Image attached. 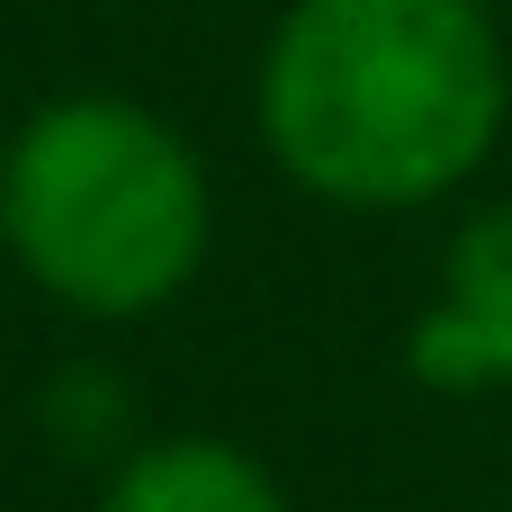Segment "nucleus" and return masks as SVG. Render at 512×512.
<instances>
[{
    "instance_id": "nucleus-5",
    "label": "nucleus",
    "mask_w": 512,
    "mask_h": 512,
    "mask_svg": "<svg viewBox=\"0 0 512 512\" xmlns=\"http://www.w3.org/2000/svg\"><path fill=\"white\" fill-rule=\"evenodd\" d=\"M36 423H45V441H54L63 459H99V468H117V459L144 441L135 387H126L108 360H72V369H54V387L36 396Z\"/></svg>"
},
{
    "instance_id": "nucleus-3",
    "label": "nucleus",
    "mask_w": 512,
    "mask_h": 512,
    "mask_svg": "<svg viewBox=\"0 0 512 512\" xmlns=\"http://www.w3.org/2000/svg\"><path fill=\"white\" fill-rule=\"evenodd\" d=\"M405 369L432 396H512V198L477 207L450 234L405 333Z\"/></svg>"
},
{
    "instance_id": "nucleus-4",
    "label": "nucleus",
    "mask_w": 512,
    "mask_h": 512,
    "mask_svg": "<svg viewBox=\"0 0 512 512\" xmlns=\"http://www.w3.org/2000/svg\"><path fill=\"white\" fill-rule=\"evenodd\" d=\"M99 512H288V486L225 432H144L108 468Z\"/></svg>"
},
{
    "instance_id": "nucleus-2",
    "label": "nucleus",
    "mask_w": 512,
    "mask_h": 512,
    "mask_svg": "<svg viewBox=\"0 0 512 512\" xmlns=\"http://www.w3.org/2000/svg\"><path fill=\"white\" fill-rule=\"evenodd\" d=\"M0 243L63 315L144 324L198 288L216 252V180L162 108L63 90L0 144Z\"/></svg>"
},
{
    "instance_id": "nucleus-1",
    "label": "nucleus",
    "mask_w": 512,
    "mask_h": 512,
    "mask_svg": "<svg viewBox=\"0 0 512 512\" xmlns=\"http://www.w3.org/2000/svg\"><path fill=\"white\" fill-rule=\"evenodd\" d=\"M252 126L315 207H441L512 126V36L495 0H288L261 36Z\"/></svg>"
}]
</instances>
